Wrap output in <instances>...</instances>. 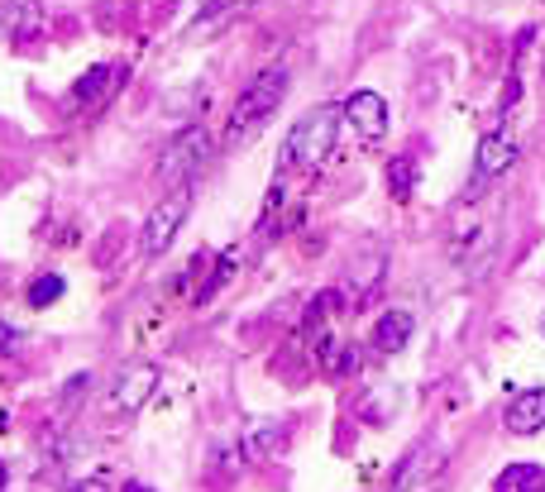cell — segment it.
<instances>
[{
	"label": "cell",
	"instance_id": "6da1fadb",
	"mask_svg": "<svg viewBox=\"0 0 545 492\" xmlns=\"http://www.w3.org/2000/svg\"><path fill=\"white\" fill-rule=\"evenodd\" d=\"M287 82H292L287 67H268V72H259L254 82L244 86V96L235 101V110H230V129H225V144H230V149L249 144V139L273 120V110L283 106V96H287Z\"/></svg>",
	"mask_w": 545,
	"mask_h": 492
},
{
	"label": "cell",
	"instance_id": "7a4b0ae2",
	"mask_svg": "<svg viewBox=\"0 0 545 492\" xmlns=\"http://www.w3.org/2000/svg\"><path fill=\"white\" fill-rule=\"evenodd\" d=\"M335 134H340V110H335V106L306 110L302 120L292 125L287 144H283V168L316 172L330 158V149H335Z\"/></svg>",
	"mask_w": 545,
	"mask_h": 492
},
{
	"label": "cell",
	"instance_id": "3957f363",
	"mask_svg": "<svg viewBox=\"0 0 545 492\" xmlns=\"http://www.w3.org/2000/svg\"><path fill=\"white\" fill-rule=\"evenodd\" d=\"M211 153H216L211 129H206V125H187L173 144L163 149V158H158V182H163V187H197V177L206 172Z\"/></svg>",
	"mask_w": 545,
	"mask_h": 492
},
{
	"label": "cell",
	"instance_id": "277c9868",
	"mask_svg": "<svg viewBox=\"0 0 545 492\" xmlns=\"http://www.w3.org/2000/svg\"><path fill=\"white\" fill-rule=\"evenodd\" d=\"M192 196H197V187H173V192H168L149 211V220H144V254H149V258L168 254V244L177 239L182 220L192 215Z\"/></svg>",
	"mask_w": 545,
	"mask_h": 492
},
{
	"label": "cell",
	"instance_id": "5b68a950",
	"mask_svg": "<svg viewBox=\"0 0 545 492\" xmlns=\"http://www.w3.org/2000/svg\"><path fill=\"white\" fill-rule=\"evenodd\" d=\"M153 387H158V368L130 364L120 378H115V387H110V411H139L153 397Z\"/></svg>",
	"mask_w": 545,
	"mask_h": 492
},
{
	"label": "cell",
	"instance_id": "8992f818",
	"mask_svg": "<svg viewBox=\"0 0 545 492\" xmlns=\"http://www.w3.org/2000/svg\"><path fill=\"white\" fill-rule=\"evenodd\" d=\"M345 120L359 129V139H383V129H388V101L378 91H354L345 101Z\"/></svg>",
	"mask_w": 545,
	"mask_h": 492
},
{
	"label": "cell",
	"instance_id": "52a82bcc",
	"mask_svg": "<svg viewBox=\"0 0 545 492\" xmlns=\"http://www.w3.org/2000/svg\"><path fill=\"white\" fill-rule=\"evenodd\" d=\"M507 430L512 435H536V430H545V387H526V392H517V402L507 407Z\"/></svg>",
	"mask_w": 545,
	"mask_h": 492
},
{
	"label": "cell",
	"instance_id": "ba28073f",
	"mask_svg": "<svg viewBox=\"0 0 545 492\" xmlns=\"http://www.w3.org/2000/svg\"><path fill=\"white\" fill-rule=\"evenodd\" d=\"M512 163H517V139H512V134H502V129L483 134V144H479V182L502 177Z\"/></svg>",
	"mask_w": 545,
	"mask_h": 492
},
{
	"label": "cell",
	"instance_id": "9c48e42d",
	"mask_svg": "<svg viewBox=\"0 0 545 492\" xmlns=\"http://www.w3.org/2000/svg\"><path fill=\"white\" fill-rule=\"evenodd\" d=\"M412 311H383L378 321H373V349L378 354H402L407 349V340H412Z\"/></svg>",
	"mask_w": 545,
	"mask_h": 492
},
{
	"label": "cell",
	"instance_id": "30bf717a",
	"mask_svg": "<svg viewBox=\"0 0 545 492\" xmlns=\"http://www.w3.org/2000/svg\"><path fill=\"white\" fill-rule=\"evenodd\" d=\"M0 24L15 39H34L44 29V5L39 0H0Z\"/></svg>",
	"mask_w": 545,
	"mask_h": 492
},
{
	"label": "cell",
	"instance_id": "8fae6325",
	"mask_svg": "<svg viewBox=\"0 0 545 492\" xmlns=\"http://www.w3.org/2000/svg\"><path fill=\"white\" fill-rule=\"evenodd\" d=\"M240 10H249V0H206L197 10V20H192V39H206V34H220L225 24L240 20Z\"/></svg>",
	"mask_w": 545,
	"mask_h": 492
},
{
	"label": "cell",
	"instance_id": "7c38bea8",
	"mask_svg": "<svg viewBox=\"0 0 545 492\" xmlns=\"http://www.w3.org/2000/svg\"><path fill=\"white\" fill-rule=\"evenodd\" d=\"M283 440H287L283 421H254V426L244 430V445H249V454H254V459H268L273 450H283Z\"/></svg>",
	"mask_w": 545,
	"mask_h": 492
},
{
	"label": "cell",
	"instance_id": "4fadbf2b",
	"mask_svg": "<svg viewBox=\"0 0 545 492\" xmlns=\"http://www.w3.org/2000/svg\"><path fill=\"white\" fill-rule=\"evenodd\" d=\"M493 492H545V469L541 464H512L498 473Z\"/></svg>",
	"mask_w": 545,
	"mask_h": 492
},
{
	"label": "cell",
	"instance_id": "5bb4252c",
	"mask_svg": "<svg viewBox=\"0 0 545 492\" xmlns=\"http://www.w3.org/2000/svg\"><path fill=\"white\" fill-rule=\"evenodd\" d=\"M110 82H115V67H91V72H82V82H77V91H72V106H91V101H106L110 96Z\"/></svg>",
	"mask_w": 545,
	"mask_h": 492
},
{
	"label": "cell",
	"instance_id": "9a60e30c",
	"mask_svg": "<svg viewBox=\"0 0 545 492\" xmlns=\"http://www.w3.org/2000/svg\"><path fill=\"white\" fill-rule=\"evenodd\" d=\"M412 177H416L412 158H393V163H388V187H393L397 201H407V196H412Z\"/></svg>",
	"mask_w": 545,
	"mask_h": 492
},
{
	"label": "cell",
	"instance_id": "2e32d148",
	"mask_svg": "<svg viewBox=\"0 0 545 492\" xmlns=\"http://www.w3.org/2000/svg\"><path fill=\"white\" fill-rule=\"evenodd\" d=\"M58 297H63V278H58V273H39V282L29 287V306H39V311Z\"/></svg>",
	"mask_w": 545,
	"mask_h": 492
},
{
	"label": "cell",
	"instance_id": "e0dca14e",
	"mask_svg": "<svg viewBox=\"0 0 545 492\" xmlns=\"http://www.w3.org/2000/svg\"><path fill=\"white\" fill-rule=\"evenodd\" d=\"M87 387H91L87 373H77V378H72V383L63 387V416H67V411H77V407H82V392H87Z\"/></svg>",
	"mask_w": 545,
	"mask_h": 492
},
{
	"label": "cell",
	"instance_id": "ac0fdd59",
	"mask_svg": "<svg viewBox=\"0 0 545 492\" xmlns=\"http://www.w3.org/2000/svg\"><path fill=\"white\" fill-rule=\"evenodd\" d=\"M15 344H20V330L0 316V354H15Z\"/></svg>",
	"mask_w": 545,
	"mask_h": 492
},
{
	"label": "cell",
	"instance_id": "d6986e66",
	"mask_svg": "<svg viewBox=\"0 0 545 492\" xmlns=\"http://www.w3.org/2000/svg\"><path fill=\"white\" fill-rule=\"evenodd\" d=\"M72 492H110V483L101 478V473H96V478H82V483H77Z\"/></svg>",
	"mask_w": 545,
	"mask_h": 492
},
{
	"label": "cell",
	"instance_id": "ffe728a7",
	"mask_svg": "<svg viewBox=\"0 0 545 492\" xmlns=\"http://www.w3.org/2000/svg\"><path fill=\"white\" fill-rule=\"evenodd\" d=\"M125 492H149V488H139V483H130V488H125Z\"/></svg>",
	"mask_w": 545,
	"mask_h": 492
},
{
	"label": "cell",
	"instance_id": "44dd1931",
	"mask_svg": "<svg viewBox=\"0 0 545 492\" xmlns=\"http://www.w3.org/2000/svg\"><path fill=\"white\" fill-rule=\"evenodd\" d=\"M0 492H5V464H0Z\"/></svg>",
	"mask_w": 545,
	"mask_h": 492
},
{
	"label": "cell",
	"instance_id": "7402d4cb",
	"mask_svg": "<svg viewBox=\"0 0 545 492\" xmlns=\"http://www.w3.org/2000/svg\"><path fill=\"white\" fill-rule=\"evenodd\" d=\"M541 330H545V316H541Z\"/></svg>",
	"mask_w": 545,
	"mask_h": 492
}]
</instances>
